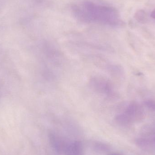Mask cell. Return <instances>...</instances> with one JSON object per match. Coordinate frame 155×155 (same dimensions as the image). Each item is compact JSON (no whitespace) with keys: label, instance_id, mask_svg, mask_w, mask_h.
<instances>
[{"label":"cell","instance_id":"1","mask_svg":"<svg viewBox=\"0 0 155 155\" xmlns=\"http://www.w3.org/2000/svg\"><path fill=\"white\" fill-rule=\"evenodd\" d=\"M72 12L77 20L84 22L97 23L111 26L123 24L118 11L112 6L86 1L81 4L74 5Z\"/></svg>","mask_w":155,"mask_h":155},{"label":"cell","instance_id":"2","mask_svg":"<svg viewBox=\"0 0 155 155\" xmlns=\"http://www.w3.org/2000/svg\"><path fill=\"white\" fill-rule=\"evenodd\" d=\"M120 115L124 123L128 124L133 121L141 119L143 115V110L137 104H131L127 107L124 113Z\"/></svg>","mask_w":155,"mask_h":155},{"label":"cell","instance_id":"3","mask_svg":"<svg viewBox=\"0 0 155 155\" xmlns=\"http://www.w3.org/2000/svg\"><path fill=\"white\" fill-rule=\"evenodd\" d=\"M65 153L67 155H80L83 152L81 143L75 142L67 146Z\"/></svg>","mask_w":155,"mask_h":155},{"label":"cell","instance_id":"4","mask_svg":"<svg viewBox=\"0 0 155 155\" xmlns=\"http://www.w3.org/2000/svg\"><path fill=\"white\" fill-rule=\"evenodd\" d=\"M94 85L96 88L99 91L106 94H110L111 92V86L109 84L103 79H95L93 81Z\"/></svg>","mask_w":155,"mask_h":155},{"label":"cell","instance_id":"5","mask_svg":"<svg viewBox=\"0 0 155 155\" xmlns=\"http://www.w3.org/2000/svg\"><path fill=\"white\" fill-rule=\"evenodd\" d=\"M134 17L137 21L141 23H146L148 21L147 14L144 10H140L137 11L135 14Z\"/></svg>","mask_w":155,"mask_h":155},{"label":"cell","instance_id":"6","mask_svg":"<svg viewBox=\"0 0 155 155\" xmlns=\"http://www.w3.org/2000/svg\"><path fill=\"white\" fill-rule=\"evenodd\" d=\"M145 104L147 107L152 110H155V101L153 100H148L145 102Z\"/></svg>","mask_w":155,"mask_h":155},{"label":"cell","instance_id":"7","mask_svg":"<svg viewBox=\"0 0 155 155\" xmlns=\"http://www.w3.org/2000/svg\"><path fill=\"white\" fill-rule=\"evenodd\" d=\"M151 16L153 19L155 20V9L153 10V12L151 13Z\"/></svg>","mask_w":155,"mask_h":155},{"label":"cell","instance_id":"8","mask_svg":"<svg viewBox=\"0 0 155 155\" xmlns=\"http://www.w3.org/2000/svg\"><path fill=\"white\" fill-rule=\"evenodd\" d=\"M154 143L155 144V137L154 138Z\"/></svg>","mask_w":155,"mask_h":155},{"label":"cell","instance_id":"9","mask_svg":"<svg viewBox=\"0 0 155 155\" xmlns=\"http://www.w3.org/2000/svg\"><path fill=\"white\" fill-rule=\"evenodd\" d=\"M117 155V154H113V155Z\"/></svg>","mask_w":155,"mask_h":155}]
</instances>
